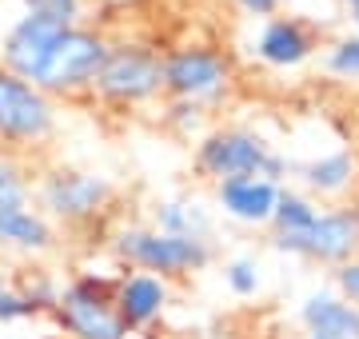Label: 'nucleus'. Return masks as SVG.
<instances>
[{"label":"nucleus","mask_w":359,"mask_h":339,"mask_svg":"<svg viewBox=\"0 0 359 339\" xmlns=\"http://www.w3.org/2000/svg\"><path fill=\"white\" fill-rule=\"evenodd\" d=\"M347 8V16H351V25H355V32H359V0H339Z\"/></svg>","instance_id":"bb28decb"},{"label":"nucleus","mask_w":359,"mask_h":339,"mask_svg":"<svg viewBox=\"0 0 359 339\" xmlns=\"http://www.w3.org/2000/svg\"><path fill=\"white\" fill-rule=\"evenodd\" d=\"M65 32L68 28L56 25V20H44V16H28L25 13L13 28H8L4 44H0V68H8V72H16L20 80H32V84H36V76L44 72L52 48L60 44Z\"/></svg>","instance_id":"9d476101"},{"label":"nucleus","mask_w":359,"mask_h":339,"mask_svg":"<svg viewBox=\"0 0 359 339\" xmlns=\"http://www.w3.org/2000/svg\"><path fill=\"white\" fill-rule=\"evenodd\" d=\"M28 200H32V184H28L25 168L13 156H0V208L28 204Z\"/></svg>","instance_id":"6ab92c4d"},{"label":"nucleus","mask_w":359,"mask_h":339,"mask_svg":"<svg viewBox=\"0 0 359 339\" xmlns=\"http://www.w3.org/2000/svg\"><path fill=\"white\" fill-rule=\"evenodd\" d=\"M224 279H228V287L236 296H256L264 275H259V263L252 260V256H240V260H231L228 268H224Z\"/></svg>","instance_id":"4be33fe9"},{"label":"nucleus","mask_w":359,"mask_h":339,"mask_svg":"<svg viewBox=\"0 0 359 339\" xmlns=\"http://www.w3.org/2000/svg\"><path fill=\"white\" fill-rule=\"evenodd\" d=\"M304 339H359V307L335 291H311L299 303Z\"/></svg>","instance_id":"4468645a"},{"label":"nucleus","mask_w":359,"mask_h":339,"mask_svg":"<svg viewBox=\"0 0 359 339\" xmlns=\"http://www.w3.org/2000/svg\"><path fill=\"white\" fill-rule=\"evenodd\" d=\"M28 16H44V20H56V25L72 28L84 13V0H20Z\"/></svg>","instance_id":"412c9836"},{"label":"nucleus","mask_w":359,"mask_h":339,"mask_svg":"<svg viewBox=\"0 0 359 339\" xmlns=\"http://www.w3.org/2000/svg\"><path fill=\"white\" fill-rule=\"evenodd\" d=\"M112 4H136V0H112Z\"/></svg>","instance_id":"cd10ccee"},{"label":"nucleus","mask_w":359,"mask_h":339,"mask_svg":"<svg viewBox=\"0 0 359 339\" xmlns=\"http://www.w3.org/2000/svg\"><path fill=\"white\" fill-rule=\"evenodd\" d=\"M108 40L96 32V28L72 25L60 36V44L52 48L44 72L36 76V88L44 96H76V92L92 88L96 76H100L104 60H108Z\"/></svg>","instance_id":"f03ea898"},{"label":"nucleus","mask_w":359,"mask_h":339,"mask_svg":"<svg viewBox=\"0 0 359 339\" xmlns=\"http://www.w3.org/2000/svg\"><path fill=\"white\" fill-rule=\"evenodd\" d=\"M52 124L56 112L48 96L32 80H20L16 72L0 68V140L40 144L44 136H52Z\"/></svg>","instance_id":"6e6552de"},{"label":"nucleus","mask_w":359,"mask_h":339,"mask_svg":"<svg viewBox=\"0 0 359 339\" xmlns=\"http://www.w3.org/2000/svg\"><path fill=\"white\" fill-rule=\"evenodd\" d=\"M280 4H292V0H280Z\"/></svg>","instance_id":"c85d7f7f"},{"label":"nucleus","mask_w":359,"mask_h":339,"mask_svg":"<svg viewBox=\"0 0 359 339\" xmlns=\"http://www.w3.org/2000/svg\"><path fill=\"white\" fill-rule=\"evenodd\" d=\"M28 315H36V303L28 300L25 291L0 284V324H16V319H28Z\"/></svg>","instance_id":"5701e85b"},{"label":"nucleus","mask_w":359,"mask_h":339,"mask_svg":"<svg viewBox=\"0 0 359 339\" xmlns=\"http://www.w3.org/2000/svg\"><path fill=\"white\" fill-rule=\"evenodd\" d=\"M276 248L304 256L311 263H347L359 251V208H327L316 216L308 232L299 235H276Z\"/></svg>","instance_id":"1a4fd4ad"},{"label":"nucleus","mask_w":359,"mask_h":339,"mask_svg":"<svg viewBox=\"0 0 359 339\" xmlns=\"http://www.w3.org/2000/svg\"><path fill=\"white\" fill-rule=\"evenodd\" d=\"M168 124L180 132V136H192L200 124H204V104H192V100H172V112H168Z\"/></svg>","instance_id":"b1692460"},{"label":"nucleus","mask_w":359,"mask_h":339,"mask_svg":"<svg viewBox=\"0 0 359 339\" xmlns=\"http://www.w3.org/2000/svg\"><path fill=\"white\" fill-rule=\"evenodd\" d=\"M280 192H283V184L268 180V176H240V180L216 184V200L224 208V216H231L236 223H248V228L271 223Z\"/></svg>","instance_id":"9b49d317"},{"label":"nucleus","mask_w":359,"mask_h":339,"mask_svg":"<svg viewBox=\"0 0 359 339\" xmlns=\"http://www.w3.org/2000/svg\"><path fill=\"white\" fill-rule=\"evenodd\" d=\"M56 319L72 339H128V327L116 312V279H72L60 291Z\"/></svg>","instance_id":"20e7f679"},{"label":"nucleus","mask_w":359,"mask_h":339,"mask_svg":"<svg viewBox=\"0 0 359 339\" xmlns=\"http://www.w3.org/2000/svg\"><path fill=\"white\" fill-rule=\"evenodd\" d=\"M231 84V60L219 48L188 44L172 48L164 56V92L172 100H192V104H212Z\"/></svg>","instance_id":"423d86ee"},{"label":"nucleus","mask_w":359,"mask_h":339,"mask_svg":"<svg viewBox=\"0 0 359 339\" xmlns=\"http://www.w3.org/2000/svg\"><path fill=\"white\" fill-rule=\"evenodd\" d=\"M299 176H304V188L316 196H344L359 180V156L351 148H339V152H327V156L304 164Z\"/></svg>","instance_id":"2eb2a0df"},{"label":"nucleus","mask_w":359,"mask_h":339,"mask_svg":"<svg viewBox=\"0 0 359 339\" xmlns=\"http://www.w3.org/2000/svg\"><path fill=\"white\" fill-rule=\"evenodd\" d=\"M168 307V284L152 272H128L116 279V312L128 331L156 324Z\"/></svg>","instance_id":"ddd939ff"},{"label":"nucleus","mask_w":359,"mask_h":339,"mask_svg":"<svg viewBox=\"0 0 359 339\" xmlns=\"http://www.w3.org/2000/svg\"><path fill=\"white\" fill-rule=\"evenodd\" d=\"M92 88L112 104H144L164 92V56L144 44H112Z\"/></svg>","instance_id":"39448f33"},{"label":"nucleus","mask_w":359,"mask_h":339,"mask_svg":"<svg viewBox=\"0 0 359 339\" xmlns=\"http://www.w3.org/2000/svg\"><path fill=\"white\" fill-rule=\"evenodd\" d=\"M316 53V32L299 16H271L256 36V56L268 68H299Z\"/></svg>","instance_id":"f8f14e48"},{"label":"nucleus","mask_w":359,"mask_h":339,"mask_svg":"<svg viewBox=\"0 0 359 339\" xmlns=\"http://www.w3.org/2000/svg\"><path fill=\"white\" fill-rule=\"evenodd\" d=\"M0 244L20 251H44L52 248V223L28 204L0 208Z\"/></svg>","instance_id":"dca6fc26"},{"label":"nucleus","mask_w":359,"mask_h":339,"mask_svg":"<svg viewBox=\"0 0 359 339\" xmlns=\"http://www.w3.org/2000/svg\"><path fill=\"white\" fill-rule=\"evenodd\" d=\"M40 204L48 216L65 223H88L96 220L108 204H112V184L96 176V172L80 168H56L40 180Z\"/></svg>","instance_id":"0eeeda50"},{"label":"nucleus","mask_w":359,"mask_h":339,"mask_svg":"<svg viewBox=\"0 0 359 339\" xmlns=\"http://www.w3.org/2000/svg\"><path fill=\"white\" fill-rule=\"evenodd\" d=\"M208 228H212V216H208V208L196 204V200H164V204L156 208V232L204 240Z\"/></svg>","instance_id":"f3484780"},{"label":"nucleus","mask_w":359,"mask_h":339,"mask_svg":"<svg viewBox=\"0 0 359 339\" xmlns=\"http://www.w3.org/2000/svg\"><path fill=\"white\" fill-rule=\"evenodd\" d=\"M335 296L359 307V256H351L347 263L335 268Z\"/></svg>","instance_id":"393cba45"},{"label":"nucleus","mask_w":359,"mask_h":339,"mask_svg":"<svg viewBox=\"0 0 359 339\" xmlns=\"http://www.w3.org/2000/svg\"><path fill=\"white\" fill-rule=\"evenodd\" d=\"M196 168L216 184L240 176H268L280 184L287 176V160L252 128H212L196 144Z\"/></svg>","instance_id":"f257e3e1"},{"label":"nucleus","mask_w":359,"mask_h":339,"mask_svg":"<svg viewBox=\"0 0 359 339\" xmlns=\"http://www.w3.org/2000/svg\"><path fill=\"white\" fill-rule=\"evenodd\" d=\"M323 64H327V72H332V76L359 80V32L335 40L332 48H327V56H323Z\"/></svg>","instance_id":"aec40b11"},{"label":"nucleus","mask_w":359,"mask_h":339,"mask_svg":"<svg viewBox=\"0 0 359 339\" xmlns=\"http://www.w3.org/2000/svg\"><path fill=\"white\" fill-rule=\"evenodd\" d=\"M236 4L248 16H276V8H280V0H236Z\"/></svg>","instance_id":"a878e982"},{"label":"nucleus","mask_w":359,"mask_h":339,"mask_svg":"<svg viewBox=\"0 0 359 339\" xmlns=\"http://www.w3.org/2000/svg\"><path fill=\"white\" fill-rule=\"evenodd\" d=\"M116 251L120 260H128L140 272H152L160 279L168 275H188L208 268L212 248L208 240H188V235H168L156 228H124L116 235Z\"/></svg>","instance_id":"7ed1b4c3"},{"label":"nucleus","mask_w":359,"mask_h":339,"mask_svg":"<svg viewBox=\"0 0 359 339\" xmlns=\"http://www.w3.org/2000/svg\"><path fill=\"white\" fill-rule=\"evenodd\" d=\"M316 216H320V204L316 200L304 196V192L283 188L280 204H276V216H271V228H276V235H299L316 223Z\"/></svg>","instance_id":"a211bd4d"}]
</instances>
